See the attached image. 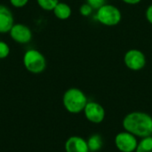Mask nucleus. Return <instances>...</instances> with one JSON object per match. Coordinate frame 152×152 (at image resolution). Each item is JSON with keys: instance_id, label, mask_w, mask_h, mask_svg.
<instances>
[{"instance_id": "f257e3e1", "label": "nucleus", "mask_w": 152, "mask_h": 152, "mask_svg": "<svg viewBox=\"0 0 152 152\" xmlns=\"http://www.w3.org/2000/svg\"><path fill=\"white\" fill-rule=\"evenodd\" d=\"M122 126L125 131L142 139L152 135V117L143 111H132L124 117Z\"/></svg>"}, {"instance_id": "f03ea898", "label": "nucleus", "mask_w": 152, "mask_h": 152, "mask_svg": "<svg viewBox=\"0 0 152 152\" xmlns=\"http://www.w3.org/2000/svg\"><path fill=\"white\" fill-rule=\"evenodd\" d=\"M88 102L86 94L79 88L71 87L65 91L62 96L64 109L70 114H79Z\"/></svg>"}, {"instance_id": "7ed1b4c3", "label": "nucleus", "mask_w": 152, "mask_h": 152, "mask_svg": "<svg viewBox=\"0 0 152 152\" xmlns=\"http://www.w3.org/2000/svg\"><path fill=\"white\" fill-rule=\"evenodd\" d=\"M23 65L32 74H41L46 69L45 55L37 49H28L23 55Z\"/></svg>"}, {"instance_id": "20e7f679", "label": "nucleus", "mask_w": 152, "mask_h": 152, "mask_svg": "<svg viewBox=\"0 0 152 152\" xmlns=\"http://www.w3.org/2000/svg\"><path fill=\"white\" fill-rule=\"evenodd\" d=\"M95 18L97 21L103 26L114 27L120 23L122 13L116 5L105 4L96 11Z\"/></svg>"}, {"instance_id": "39448f33", "label": "nucleus", "mask_w": 152, "mask_h": 152, "mask_svg": "<svg viewBox=\"0 0 152 152\" xmlns=\"http://www.w3.org/2000/svg\"><path fill=\"white\" fill-rule=\"evenodd\" d=\"M123 60L126 67L132 71L142 70L147 63L146 55L138 49H130L126 52Z\"/></svg>"}, {"instance_id": "423d86ee", "label": "nucleus", "mask_w": 152, "mask_h": 152, "mask_svg": "<svg viewBox=\"0 0 152 152\" xmlns=\"http://www.w3.org/2000/svg\"><path fill=\"white\" fill-rule=\"evenodd\" d=\"M138 142L136 136L125 130L117 134L114 138L115 147L120 152H135Z\"/></svg>"}, {"instance_id": "0eeeda50", "label": "nucleus", "mask_w": 152, "mask_h": 152, "mask_svg": "<svg viewBox=\"0 0 152 152\" xmlns=\"http://www.w3.org/2000/svg\"><path fill=\"white\" fill-rule=\"evenodd\" d=\"M83 113L87 121L95 125L102 123L106 116L105 109L103 106L94 101H88Z\"/></svg>"}, {"instance_id": "6e6552de", "label": "nucleus", "mask_w": 152, "mask_h": 152, "mask_svg": "<svg viewBox=\"0 0 152 152\" xmlns=\"http://www.w3.org/2000/svg\"><path fill=\"white\" fill-rule=\"evenodd\" d=\"M10 37L17 44L26 45L32 39V31L25 24L14 23L9 31Z\"/></svg>"}, {"instance_id": "1a4fd4ad", "label": "nucleus", "mask_w": 152, "mask_h": 152, "mask_svg": "<svg viewBox=\"0 0 152 152\" xmlns=\"http://www.w3.org/2000/svg\"><path fill=\"white\" fill-rule=\"evenodd\" d=\"M66 152H90L87 141L78 135H73L67 139L64 144Z\"/></svg>"}, {"instance_id": "9d476101", "label": "nucleus", "mask_w": 152, "mask_h": 152, "mask_svg": "<svg viewBox=\"0 0 152 152\" xmlns=\"http://www.w3.org/2000/svg\"><path fill=\"white\" fill-rule=\"evenodd\" d=\"M14 25V18L12 11L4 4H0V34L9 33Z\"/></svg>"}, {"instance_id": "9b49d317", "label": "nucleus", "mask_w": 152, "mask_h": 152, "mask_svg": "<svg viewBox=\"0 0 152 152\" xmlns=\"http://www.w3.org/2000/svg\"><path fill=\"white\" fill-rule=\"evenodd\" d=\"M53 12L54 14V16L61 20H68L72 13V10L71 7L63 2H59L57 4V5L54 7V9L53 10Z\"/></svg>"}, {"instance_id": "f8f14e48", "label": "nucleus", "mask_w": 152, "mask_h": 152, "mask_svg": "<svg viewBox=\"0 0 152 152\" xmlns=\"http://www.w3.org/2000/svg\"><path fill=\"white\" fill-rule=\"evenodd\" d=\"M87 144L90 152H97L99 151L102 146H103V140L102 137L98 134H94L88 137Z\"/></svg>"}, {"instance_id": "ddd939ff", "label": "nucleus", "mask_w": 152, "mask_h": 152, "mask_svg": "<svg viewBox=\"0 0 152 152\" xmlns=\"http://www.w3.org/2000/svg\"><path fill=\"white\" fill-rule=\"evenodd\" d=\"M135 152H152V135L142 138L138 142Z\"/></svg>"}, {"instance_id": "4468645a", "label": "nucleus", "mask_w": 152, "mask_h": 152, "mask_svg": "<svg viewBox=\"0 0 152 152\" xmlns=\"http://www.w3.org/2000/svg\"><path fill=\"white\" fill-rule=\"evenodd\" d=\"M59 2V0H37V3L41 9L52 12Z\"/></svg>"}, {"instance_id": "2eb2a0df", "label": "nucleus", "mask_w": 152, "mask_h": 152, "mask_svg": "<svg viewBox=\"0 0 152 152\" xmlns=\"http://www.w3.org/2000/svg\"><path fill=\"white\" fill-rule=\"evenodd\" d=\"M9 54H10L9 45L5 42L0 40V60H4L7 58Z\"/></svg>"}, {"instance_id": "dca6fc26", "label": "nucleus", "mask_w": 152, "mask_h": 152, "mask_svg": "<svg viewBox=\"0 0 152 152\" xmlns=\"http://www.w3.org/2000/svg\"><path fill=\"white\" fill-rule=\"evenodd\" d=\"M94 10L91 7V5H89L87 3H85V4H83L80 7H79V12H80V14L82 15V16H84V17H88V16H90L92 13H93V12H94Z\"/></svg>"}, {"instance_id": "f3484780", "label": "nucleus", "mask_w": 152, "mask_h": 152, "mask_svg": "<svg viewBox=\"0 0 152 152\" xmlns=\"http://www.w3.org/2000/svg\"><path fill=\"white\" fill-rule=\"evenodd\" d=\"M86 3L91 5V7L94 10H98L99 8H101L102 5H104L106 4V0H86Z\"/></svg>"}, {"instance_id": "a211bd4d", "label": "nucleus", "mask_w": 152, "mask_h": 152, "mask_svg": "<svg viewBox=\"0 0 152 152\" xmlns=\"http://www.w3.org/2000/svg\"><path fill=\"white\" fill-rule=\"evenodd\" d=\"M9 1L11 5L14 8H22L28 3V0H9Z\"/></svg>"}, {"instance_id": "6ab92c4d", "label": "nucleus", "mask_w": 152, "mask_h": 152, "mask_svg": "<svg viewBox=\"0 0 152 152\" xmlns=\"http://www.w3.org/2000/svg\"><path fill=\"white\" fill-rule=\"evenodd\" d=\"M145 18L147 21L152 25V4H151L145 10Z\"/></svg>"}, {"instance_id": "aec40b11", "label": "nucleus", "mask_w": 152, "mask_h": 152, "mask_svg": "<svg viewBox=\"0 0 152 152\" xmlns=\"http://www.w3.org/2000/svg\"><path fill=\"white\" fill-rule=\"evenodd\" d=\"M125 4H131V5H134V4H138L142 2V0H122Z\"/></svg>"}]
</instances>
